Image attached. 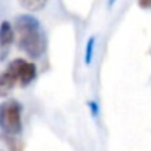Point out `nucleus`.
I'll list each match as a JSON object with an SVG mask.
<instances>
[{
	"mask_svg": "<svg viewBox=\"0 0 151 151\" xmlns=\"http://www.w3.org/2000/svg\"><path fill=\"white\" fill-rule=\"evenodd\" d=\"M15 31L18 34V46L21 50L33 59L42 55L46 49V37H44L41 23L34 15L23 13L15 18Z\"/></svg>",
	"mask_w": 151,
	"mask_h": 151,
	"instance_id": "1",
	"label": "nucleus"
},
{
	"mask_svg": "<svg viewBox=\"0 0 151 151\" xmlns=\"http://www.w3.org/2000/svg\"><path fill=\"white\" fill-rule=\"evenodd\" d=\"M23 128V107L18 101L10 99L0 104V130L8 138L17 137Z\"/></svg>",
	"mask_w": 151,
	"mask_h": 151,
	"instance_id": "2",
	"label": "nucleus"
},
{
	"mask_svg": "<svg viewBox=\"0 0 151 151\" xmlns=\"http://www.w3.org/2000/svg\"><path fill=\"white\" fill-rule=\"evenodd\" d=\"M7 68L12 72V75L15 76V80H17V83L20 86H28L37 75L36 65L31 63L29 60H24V59L12 60Z\"/></svg>",
	"mask_w": 151,
	"mask_h": 151,
	"instance_id": "3",
	"label": "nucleus"
},
{
	"mask_svg": "<svg viewBox=\"0 0 151 151\" xmlns=\"http://www.w3.org/2000/svg\"><path fill=\"white\" fill-rule=\"evenodd\" d=\"M15 42V28L10 21L4 20L0 23V59H5L12 44Z\"/></svg>",
	"mask_w": 151,
	"mask_h": 151,
	"instance_id": "4",
	"label": "nucleus"
},
{
	"mask_svg": "<svg viewBox=\"0 0 151 151\" xmlns=\"http://www.w3.org/2000/svg\"><path fill=\"white\" fill-rule=\"evenodd\" d=\"M17 80L12 75V72L8 68L0 72V98H5L7 94H10V91L17 86Z\"/></svg>",
	"mask_w": 151,
	"mask_h": 151,
	"instance_id": "5",
	"label": "nucleus"
},
{
	"mask_svg": "<svg viewBox=\"0 0 151 151\" xmlns=\"http://www.w3.org/2000/svg\"><path fill=\"white\" fill-rule=\"evenodd\" d=\"M93 47H94V37H89L88 44H86V54H85V63L89 65L93 60Z\"/></svg>",
	"mask_w": 151,
	"mask_h": 151,
	"instance_id": "6",
	"label": "nucleus"
},
{
	"mask_svg": "<svg viewBox=\"0 0 151 151\" xmlns=\"http://www.w3.org/2000/svg\"><path fill=\"white\" fill-rule=\"evenodd\" d=\"M21 7L29 8L33 12V10H37V8H44L46 7V2H21Z\"/></svg>",
	"mask_w": 151,
	"mask_h": 151,
	"instance_id": "7",
	"label": "nucleus"
},
{
	"mask_svg": "<svg viewBox=\"0 0 151 151\" xmlns=\"http://www.w3.org/2000/svg\"><path fill=\"white\" fill-rule=\"evenodd\" d=\"M141 7H146V8H151V2H140Z\"/></svg>",
	"mask_w": 151,
	"mask_h": 151,
	"instance_id": "8",
	"label": "nucleus"
}]
</instances>
